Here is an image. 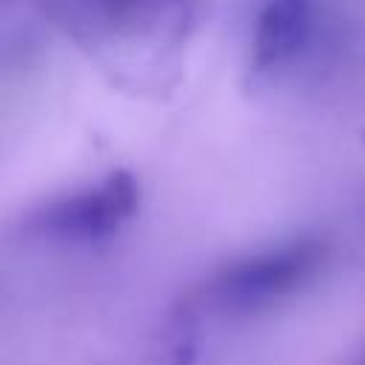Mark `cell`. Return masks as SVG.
Here are the masks:
<instances>
[{
  "instance_id": "277c9868",
  "label": "cell",
  "mask_w": 365,
  "mask_h": 365,
  "mask_svg": "<svg viewBox=\"0 0 365 365\" xmlns=\"http://www.w3.org/2000/svg\"><path fill=\"white\" fill-rule=\"evenodd\" d=\"M154 365H197V336L191 325H177L165 339L163 351L154 356Z\"/></svg>"
},
{
  "instance_id": "5b68a950",
  "label": "cell",
  "mask_w": 365,
  "mask_h": 365,
  "mask_svg": "<svg viewBox=\"0 0 365 365\" xmlns=\"http://www.w3.org/2000/svg\"><path fill=\"white\" fill-rule=\"evenodd\" d=\"M356 365H365V351L359 354V359H356Z\"/></svg>"
},
{
  "instance_id": "6da1fadb",
  "label": "cell",
  "mask_w": 365,
  "mask_h": 365,
  "mask_svg": "<svg viewBox=\"0 0 365 365\" xmlns=\"http://www.w3.org/2000/svg\"><path fill=\"white\" fill-rule=\"evenodd\" d=\"M328 245L314 237L288 240L220 268L202 285V302L217 314H257L299 294L325 268Z\"/></svg>"
},
{
  "instance_id": "7a4b0ae2",
  "label": "cell",
  "mask_w": 365,
  "mask_h": 365,
  "mask_svg": "<svg viewBox=\"0 0 365 365\" xmlns=\"http://www.w3.org/2000/svg\"><path fill=\"white\" fill-rule=\"evenodd\" d=\"M137 208H140V182L125 168H114L94 185L71 191L43 205L31 217V225L46 237L94 242L128 225Z\"/></svg>"
},
{
  "instance_id": "3957f363",
  "label": "cell",
  "mask_w": 365,
  "mask_h": 365,
  "mask_svg": "<svg viewBox=\"0 0 365 365\" xmlns=\"http://www.w3.org/2000/svg\"><path fill=\"white\" fill-rule=\"evenodd\" d=\"M319 0H262L251 34V68L271 77L288 68L308 46Z\"/></svg>"
}]
</instances>
